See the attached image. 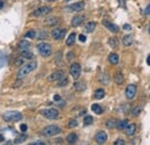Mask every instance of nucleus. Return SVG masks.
Returning a JSON list of instances; mask_svg holds the SVG:
<instances>
[{"label": "nucleus", "instance_id": "nucleus-7", "mask_svg": "<svg viewBox=\"0 0 150 145\" xmlns=\"http://www.w3.org/2000/svg\"><path fill=\"white\" fill-rule=\"evenodd\" d=\"M69 73H71V76H72L75 80H77V79L80 78V76H81V65H80L79 63H73V64L71 65Z\"/></svg>", "mask_w": 150, "mask_h": 145}, {"label": "nucleus", "instance_id": "nucleus-14", "mask_svg": "<svg viewBox=\"0 0 150 145\" xmlns=\"http://www.w3.org/2000/svg\"><path fill=\"white\" fill-rule=\"evenodd\" d=\"M95 140L97 144H104L107 140V135L104 131H99L96 136H95Z\"/></svg>", "mask_w": 150, "mask_h": 145}, {"label": "nucleus", "instance_id": "nucleus-35", "mask_svg": "<svg viewBox=\"0 0 150 145\" xmlns=\"http://www.w3.org/2000/svg\"><path fill=\"white\" fill-rule=\"evenodd\" d=\"M109 44H110L112 48H117V47H118V44H119V42H118V40H117V38L112 37V38H110V40H109Z\"/></svg>", "mask_w": 150, "mask_h": 145}, {"label": "nucleus", "instance_id": "nucleus-42", "mask_svg": "<svg viewBox=\"0 0 150 145\" xmlns=\"http://www.w3.org/2000/svg\"><path fill=\"white\" fill-rule=\"evenodd\" d=\"M31 145H45V143L43 140H36V142L31 143Z\"/></svg>", "mask_w": 150, "mask_h": 145}, {"label": "nucleus", "instance_id": "nucleus-22", "mask_svg": "<svg viewBox=\"0 0 150 145\" xmlns=\"http://www.w3.org/2000/svg\"><path fill=\"white\" fill-rule=\"evenodd\" d=\"M124 80H125V78H124L123 73L118 72V73L114 74V82H115L117 85H121V84L124 82Z\"/></svg>", "mask_w": 150, "mask_h": 145}, {"label": "nucleus", "instance_id": "nucleus-1", "mask_svg": "<svg viewBox=\"0 0 150 145\" xmlns=\"http://www.w3.org/2000/svg\"><path fill=\"white\" fill-rule=\"evenodd\" d=\"M37 69V62L36 61H31V62H29L24 65H22L17 72V79L21 80L23 79L25 76H28L29 73H31L33 71H35Z\"/></svg>", "mask_w": 150, "mask_h": 145}, {"label": "nucleus", "instance_id": "nucleus-31", "mask_svg": "<svg viewBox=\"0 0 150 145\" xmlns=\"http://www.w3.org/2000/svg\"><path fill=\"white\" fill-rule=\"evenodd\" d=\"M67 85H68V78H66L65 76L60 80H58V87H65Z\"/></svg>", "mask_w": 150, "mask_h": 145}, {"label": "nucleus", "instance_id": "nucleus-17", "mask_svg": "<svg viewBox=\"0 0 150 145\" xmlns=\"http://www.w3.org/2000/svg\"><path fill=\"white\" fill-rule=\"evenodd\" d=\"M95 28H96V22H95V21H90V22H88V23L85 24L84 32L88 33V34H90V33H93V32L95 30Z\"/></svg>", "mask_w": 150, "mask_h": 145}, {"label": "nucleus", "instance_id": "nucleus-37", "mask_svg": "<svg viewBox=\"0 0 150 145\" xmlns=\"http://www.w3.org/2000/svg\"><path fill=\"white\" fill-rule=\"evenodd\" d=\"M76 125H77V121L75 119H72V120L68 121V124H67L68 128H75Z\"/></svg>", "mask_w": 150, "mask_h": 145}, {"label": "nucleus", "instance_id": "nucleus-29", "mask_svg": "<svg viewBox=\"0 0 150 145\" xmlns=\"http://www.w3.org/2000/svg\"><path fill=\"white\" fill-rule=\"evenodd\" d=\"M74 87H75V90L76 91H79V92H81V91H84L85 90V82H75V85H74Z\"/></svg>", "mask_w": 150, "mask_h": 145}, {"label": "nucleus", "instance_id": "nucleus-41", "mask_svg": "<svg viewBox=\"0 0 150 145\" xmlns=\"http://www.w3.org/2000/svg\"><path fill=\"white\" fill-rule=\"evenodd\" d=\"M27 129H28L27 124H21V125H20V130H21L22 132H25V131H27Z\"/></svg>", "mask_w": 150, "mask_h": 145}, {"label": "nucleus", "instance_id": "nucleus-44", "mask_svg": "<svg viewBox=\"0 0 150 145\" xmlns=\"http://www.w3.org/2000/svg\"><path fill=\"white\" fill-rule=\"evenodd\" d=\"M53 99H54V101H60V100H61V96H60V95H58V94H55Z\"/></svg>", "mask_w": 150, "mask_h": 145}, {"label": "nucleus", "instance_id": "nucleus-3", "mask_svg": "<svg viewBox=\"0 0 150 145\" xmlns=\"http://www.w3.org/2000/svg\"><path fill=\"white\" fill-rule=\"evenodd\" d=\"M3 119L6 122H19L22 120V114L20 111H6L3 114Z\"/></svg>", "mask_w": 150, "mask_h": 145}, {"label": "nucleus", "instance_id": "nucleus-8", "mask_svg": "<svg viewBox=\"0 0 150 145\" xmlns=\"http://www.w3.org/2000/svg\"><path fill=\"white\" fill-rule=\"evenodd\" d=\"M52 37L55 40V41H60V40H63L66 35V29L64 28H57V29H53L52 33H51Z\"/></svg>", "mask_w": 150, "mask_h": 145}, {"label": "nucleus", "instance_id": "nucleus-5", "mask_svg": "<svg viewBox=\"0 0 150 145\" xmlns=\"http://www.w3.org/2000/svg\"><path fill=\"white\" fill-rule=\"evenodd\" d=\"M37 50H38V52L42 57H49L52 53V47L49 43H45V42L39 43L37 45Z\"/></svg>", "mask_w": 150, "mask_h": 145}, {"label": "nucleus", "instance_id": "nucleus-9", "mask_svg": "<svg viewBox=\"0 0 150 145\" xmlns=\"http://www.w3.org/2000/svg\"><path fill=\"white\" fill-rule=\"evenodd\" d=\"M125 95L127 98V100H133L136 95V86L131 84L126 87V90H125Z\"/></svg>", "mask_w": 150, "mask_h": 145}, {"label": "nucleus", "instance_id": "nucleus-10", "mask_svg": "<svg viewBox=\"0 0 150 145\" xmlns=\"http://www.w3.org/2000/svg\"><path fill=\"white\" fill-rule=\"evenodd\" d=\"M84 6H85L84 1H79V3L72 4L71 6L66 7L65 11H66V12H81V11L84 8Z\"/></svg>", "mask_w": 150, "mask_h": 145}, {"label": "nucleus", "instance_id": "nucleus-15", "mask_svg": "<svg viewBox=\"0 0 150 145\" xmlns=\"http://www.w3.org/2000/svg\"><path fill=\"white\" fill-rule=\"evenodd\" d=\"M83 22H84V16H83V15H75V16L72 19L71 24H72V27H79V26H81Z\"/></svg>", "mask_w": 150, "mask_h": 145}, {"label": "nucleus", "instance_id": "nucleus-25", "mask_svg": "<svg viewBox=\"0 0 150 145\" xmlns=\"http://www.w3.org/2000/svg\"><path fill=\"white\" fill-rule=\"evenodd\" d=\"M127 125H128V121H127V120H121V121H118L117 128H118L119 130H125Z\"/></svg>", "mask_w": 150, "mask_h": 145}, {"label": "nucleus", "instance_id": "nucleus-23", "mask_svg": "<svg viewBox=\"0 0 150 145\" xmlns=\"http://www.w3.org/2000/svg\"><path fill=\"white\" fill-rule=\"evenodd\" d=\"M104 96H105V92H104L103 88H98V90H96L95 93H94V98L97 99V100H101V99H103Z\"/></svg>", "mask_w": 150, "mask_h": 145}, {"label": "nucleus", "instance_id": "nucleus-18", "mask_svg": "<svg viewBox=\"0 0 150 145\" xmlns=\"http://www.w3.org/2000/svg\"><path fill=\"white\" fill-rule=\"evenodd\" d=\"M21 57L23 58V59H33V58H34V53L30 51L29 49L21 50Z\"/></svg>", "mask_w": 150, "mask_h": 145}, {"label": "nucleus", "instance_id": "nucleus-13", "mask_svg": "<svg viewBox=\"0 0 150 145\" xmlns=\"http://www.w3.org/2000/svg\"><path fill=\"white\" fill-rule=\"evenodd\" d=\"M125 134H126V136H128V137L134 136V135L136 134V124H135V123L128 124V125L126 127V129H125Z\"/></svg>", "mask_w": 150, "mask_h": 145}, {"label": "nucleus", "instance_id": "nucleus-48", "mask_svg": "<svg viewBox=\"0 0 150 145\" xmlns=\"http://www.w3.org/2000/svg\"><path fill=\"white\" fill-rule=\"evenodd\" d=\"M147 63H148V65H150V55L148 56V59H147Z\"/></svg>", "mask_w": 150, "mask_h": 145}, {"label": "nucleus", "instance_id": "nucleus-33", "mask_svg": "<svg viewBox=\"0 0 150 145\" xmlns=\"http://www.w3.org/2000/svg\"><path fill=\"white\" fill-rule=\"evenodd\" d=\"M93 122H94V119H93V116H90V115H87L84 117V120H83L84 125H90Z\"/></svg>", "mask_w": 150, "mask_h": 145}, {"label": "nucleus", "instance_id": "nucleus-2", "mask_svg": "<svg viewBox=\"0 0 150 145\" xmlns=\"http://www.w3.org/2000/svg\"><path fill=\"white\" fill-rule=\"evenodd\" d=\"M60 132H61V128L58 127V125H54V124L53 125H47L41 131V134L45 137H53V136L59 135Z\"/></svg>", "mask_w": 150, "mask_h": 145}, {"label": "nucleus", "instance_id": "nucleus-38", "mask_svg": "<svg viewBox=\"0 0 150 145\" xmlns=\"http://www.w3.org/2000/svg\"><path fill=\"white\" fill-rule=\"evenodd\" d=\"M113 144H114V145H125V144H126V142H125L124 139H121V138H119V139H117Z\"/></svg>", "mask_w": 150, "mask_h": 145}, {"label": "nucleus", "instance_id": "nucleus-30", "mask_svg": "<svg viewBox=\"0 0 150 145\" xmlns=\"http://www.w3.org/2000/svg\"><path fill=\"white\" fill-rule=\"evenodd\" d=\"M99 81H101L102 84H104V85L109 84V81H110V77H109V74H107V73H103V74H101V77H99Z\"/></svg>", "mask_w": 150, "mask_h": 145}, {"label": "nucleus", "instance_id": "nucleus-20", "mask_svg": "<svg viewBox=\"0 0 150 145\" xmlns=\"http://www.w3.org/2000/svg\"><path fill=\"white\" fill-rule=\"evenodd\" d=\"M123 44L125 47H131L133 44V36L132 35H125L123 37Z\"/></svg>", "mask_w": 150, "mask_h": 145}, {"label": "nucleus", "instance_id": "nucleus-40", "mask_svg": "<svg viewBox=\"0 0 150 145\" xmlns=\"http://www.w3.org/2000/svg\"><path fill=\"white\" fill-rule=\"evenodd\" d=\"M144 15H150V4L145 7V9H144V13H143Z\"/></svg>", "mask_w": 150, "mask_h": 145}, {"label": "nucleus", "instance_id": "nucleus-49", "mask_svg": "<svg viewBox=\"0 0 150 145\" xmlns=\"http://www.w3.org/2000/svg\"><path fill=\"white\" fill-rule=\"evenodd\" d=\"M3 140H4V136H3L1 134H0V143H1Z\"/></svg>", "mask_w": 150, "mask_h": 145}, {"label": "nucleus", "instance_id": "nucleus-6", "mask_svg": "<svg viewBox=\"0 0 150 145\" xmlns=\"http://www.w3.org/2000/svg\"><path fill=\"white\" fill-rule=\"evenodd\" d=\"M51 12H52V8H51V7H49V6H42V7L37 8V9H35V11L33 12V16H35V18H41V16H45V15L50 14Z\"/></svg>", "mask_w": 150, "mask_h": 145}, {"label": "nucleus", "instance_id": "nucleus-21", "mask_svg": "<svg viewBox=\"0 0 150 145\" xmlns=\"http://www.w3.org/2000/svg\"><path fill=\"white\" fill-rule=\"evenodd\" d=\"M66 140H67L68 144H75V143L77 142V135H76L75 132H72V134H69V135L67 136Z\"/></svg>", "mask_w": 150, "mask_h": 145}, {"label": "nucleus", "instance_id": "nucleus-11", "mask_svg": "<svg viewBox=\"0 0 150 145\" xmlns=\"http://www.w3.org/2000/svg\"><path fill=\"white\" fill-rule=\"evenodd\" d=\"M103 26H104L105 28H107L109 32H111V33H113V34L119 33V27H118L117 24H114V23L107 21V20H104V21H103Z\"/></svg>", "mask_w": 150, "mask_h": 145}, {"label": "nucleus", "instance_id": "nucleus-45", "mask_svg": "<svg viewBox=\"0 0 150 145\" xmlns=\"http://www.w3.org/2000/svg\"><path fill=\"white\" fill-rule=\"evenodd\" d=\"M119 4H120V6H125V0H119Z\"/></svg>", "mask_w": 150, "mask_h": 145}, {"label": "nucleus", "instance_id": "nucleus-47", "mask_svg": "<svg viewBox=\"0 0 150 145\" xmlns=\"http://www.w3.org/2000/svg\"><path fill=\"white\" fill-rule=\"evenodd\" d=\"M4 7V1H1V0H0V9H1Z\"/></svg>", "mask_w": 150, "mask_h": 145}, {"label": "nucleus", "instance_id": "nucleus-26", "mask_svg": "<svg viewBox=\"0 0 150 145\" xmlns=\"http://www.w3.org/2000/svg\"><path fill=\"white\" fill-rule=\"evenodd\" d=\"M29 48H30V42H29V41L22 40V41L19 43V49H20V50H25V49H29Z\"/></svg>", "mask_w": 150, "mask_h": 145}, {"label": "nucleus", "instance_id": "nucleus-16", "mask_svg": "<svg viewBox=\"0 0 150 145\" xmlns=\"http://www.w3.org/2000/svg\"><path fill=\"white\" fill-rule=\"evenodd\" d=\"M59 22H60V19L57 18V16H51V18H49V19L45 20V24H46V26H50V27L57 26Z\"/></svg>", "mask_w": 150, "mask_h": 145}, {"label": "nucleus", "instance_id": "nucleus-34", "mask_svg": "<svg viewBox=\"0 0 150 145\" xmlns=\"http://www.w3.org/2000/svg\"><path fill=\"white\" fill-rule=\"evenodd\" d=\"M25 139H27V135H20V136H17V137L15 138L14 143H15V144H21V143H23Z\"/></svg>", "mask_w": 150, "mask_h": 145}, {"label": "nucleus", "instance_id": "nucleus-19", "mask_svg": "<svg viewBox=\"0 0 150 145\" xmlns=\"http://www.w3.org/2000/svg\"><path fill=\"white\" fill-rule=\"evenodd\" d=\"M107 59H109V62H110L112 65H117V64L119 63V56H118L115 52H112V53L109 55Z\"/></svg>", "mask_w": 150, "mask_h": 145}, {"label": "nucleus", "instance_id": "nucleus-46", "mask_svg": "<svg viewBox=\"0 0 150 145\" xmlns=\"http://www.w3.org/2000/svg\"><path fill=\"white\" fill-rule=\"evenodd\" d=\"M131 28H132V27H131L129 24H124V29H126V30H127V29H128V30H129Z\"/></svg>", "mask_w": 150, "mask_h": 145}, {"label": "nucleus", "instance_id": "nucleus-39", "mask_svg": "<svg viewBox=\"0 0 150 145\" xmlns=\"http://www.w3.org/2000/svg\"><path fill=\"white\" fill-rule=\"evenodd\" d=\"M46 36H47V35H46V33H45V32H41V33H39V35H38V38H39V40H43V38H45Z\"/></svg>", "mask_w": 150, "mask_h": 145}, {"label": "nucleus", "instance_id": "nucleus-51", "mask_svg": "<svg viewBox=\"0 0 150 145\" xmlns=\"http://www.w3.org/2000/svg\"><path fill=\"white\" fill-rule=\"evenodd\" d=\"M65 1H66V3H67V1H71V0H65Z\"/></svg>", "mask_w": 150, "mask_h": 145}, {"label": "nucleus", "instance_id": "nucleus-24", "mask_svg": "<svg viewBox=\"0 0 150 145\" xmlns=\"http://www.w3.org/2000/svg\"><path fill=\"white\" fill-rule=\"evenodd\" d=\"M75 38H76V34H75V33H72V34L68 36L67 41H66V45H67V47H72V45L75 43Z\"/></svg>", "mask_w": 150, "mask_h": 145}, {"label": "nucleus", "instance_id": "nucleus-43", "mask_svg": "<svg viewBox=\"0 0 150 145\" xmlns=\"http://www.w3.org/2000/svg\"><path fill=\"white\" fill-rule=\"evenodd\" d=\"M79 40H80L81 42H85V41H87V37H85L84 35H80V36H79Z\"/></svg>", "mask_w": 150, "mask_h": 145}, {"label": "nucleus", "instance_id": "nucleus-32", "mask_svg": "<svg viewBox=\"0 0 150 145\" xmlns=\"http://www.w3.org/2000/svg\"><path fill=\"white\" fill-rule=\"evenodd\" d=\"M24 36H25L27 38H35V37L37 36V32L34 30V29H31V30H28Z\"/></svg>", "mask_w": 150, "mask_h": 145}, {"label": "nucleus", "instance_id": "nucleus-50", "mask_svg": "<svg viewBox=\"0 0 150 145\" xmlns=\"http://www.w3.org/2000/svg\"><path fill=\"white\" fill-rule=\"evenodd\" d=\"M46 1H49V3H53V1H57V0H46Z\"/></svg>", "mask_w": 150, "mask_h": 145}, {"label": "nucleus", "instance_id": "nucleus-12", "mask_svg": "<svg viewBox=\"0 0 150 145\" xmlns=\"http://www.w3.org/2000/svg\"><path fill=\"white\" fill-rule=\"evenodd\" d=\"M64 76H65V72H64L63 70H58V71L53 72L52 74H50L49 80H50V81H58V80L61 79Z\"/></svg>", "mask_w": 150, "mask_h": 145}, {"label": "nucleus", "instance_id": "nucleus-28", "mask_svg": "<svg viewBox=\"0 0 150 145\" xmlns=\"http://www.w3.org/2000/svg\"><path fill=\"white\" fill-rule=\"evenodd\" d=\"M117 124H118V121L114 120V119H111L109 121H106V128L107 129H113V128H117Z\"/></svg>", "mask_w": 150, "mask_h": 145}, {"label": "nucleus", "instance_id": "nucleus-4", "mask_svg": "<svg viewBox=\"0 0 150 145\" xmlns=\"http://www.w3.org/2000/svg\"><path fill=\"white\" fill-rule=\"evenodd\" d=\"M41 114L47 120H57L59 119V110L55 108H47V109H43L41 111Z\"/></svg>", "mask_w": 150, "mask_h": 145}, {"label": "nucleus", "instance_id": "nucleus-27", "mask_svg": "<svg viewBox=\"0 0 150 145\" xmlns=\"http://www.w3.org/2000/svg\"><path fill=\"white\" fill-rule=\"evenodd\" d=\"M91 110H93L95 114H97V115H99V114L103 113V108H102V106H99V105H97V103H94V105L91 106Z\"/></svg>", "mask_w": 150, "mask_h": 145}, {"label": "nucleus", "instance_id": "nucleus-36", "mask_svg": "<svg viewBox=\"0 0 150 145\" xmlns=\"http://www.w3.org/2000/svg\"><path fill=\"white\" fill-rule=\"evenodd\" d=\"M141 111H142V107H141V106H137L136 108H134V109L132 110V115H133V116H139Z\"/></svg>", "mask_w": 150, "mask_h": 145}]
</instances>
